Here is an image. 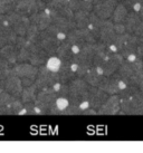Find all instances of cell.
<instances>
[{
	"label": "cell",
	"mask_w": 143,
	"mask_h": 153,
	"mask_svg": "<svg viewBox=\"0 0 143 153\" xmlns=\"http://www.w3.org/2000/svg\"><path fill=\"white\" fill-rule=\"evenodd\" d=\"M59 95L54 91L53 87H47L44 89H39L37 93V97L35 100V105L39 110L40 114H51L55 108V103Z\"/></svg>",
	"instance_id": "1"
},
{
	"label": "cell",
	"mask_w": 143,
	"mask_h": 153,
	"mask_svg": "<svg viewBox=\"0 0 143 153\" xmlns=\"http://www.w3.org/2000/svg\"><path fill=\"white\" fill-rule=\"evenodd\" d=\"M58 82H60V79H59V73H55L49 71L45 64L39 66L38 75L36 77V81H35V84L37 85L38 89L53 87Z\"/></svg>",
	"instance_id": "2"
},
{
	"label": "cell",
	"mask_w": 143,
	"mask_h": 153,
	"mask_svg": "<svg viewBox=\"0 0 143 153\" xmlns=\"http://www.w3.org/2000/svg\"><path fill=\"white\" fill-rule=\"evenodd\" d=\"M63 40H59L57 38V36L48 33L46 29L45 30H40V33L38 35V37L36 38L35 42L33 43H36L37 45L44 48L45 51L49 54V55H55L56 51H57V48H58L59 44L62 43Z\"/></svg>",
	"instance_id": "3"
},
{
	"label": "cell",
	"mask_w": 143,
	"mask_h": 153,
	"mask_svg": "<svg viewBox=\"0 0 143 153\" xmlns=\"http://www.w3.org/2000/svg\"><path fill=\"white\" fill-rule=\"evenodd\" d=\"M7 17H8L9 24L13 27V29L15 30V33L18 36H26L30 25H31L29 17L25 16V15H20L16 11L8 13Z\"/></svg>",
	"instance_id": "4"
},
{
	"label": "cell",
	"mask_w": 143,
	"mask_h": 153,
	"mask_svg": "<svg viewBox=\"0 0 143 153\" xmlns=\"http://www.w3.org/2000/svg\"><path fill=\"white\" fill-rule=\"evenodd\" d=\"M123 62H124V57L118 51L112 53V51H107V55L101 65V67L104 71V76H111L115 72H118V67L121 66Z\"/></svg>",
	"instance_id": "5"
},
{
	"label": "cell",
	"mask_w": 143,
	"mask_h": 153,
	"mask_svg": "<svg viewBox=\"0 0 143 153\" xmlns=\"http://www.w3.org/2000/svg\"><path fill=\"white\" fill-rule=\"evenodd\" d=\"M13 69L16 75L20 78H28L35 82L38 75L39 67L36 65H33L29 62H24V63H17L16 65H13Z\"/></svg>",
	"instance_id": "6"
},
{
	"label": "cell",
	"mask_w": 143,
	"mask_h": 153,
	"mask_svg": "<svg viewBox=\"0 0 143 153\" xmlns=\"http://www.w3.org/2000/svg\"><path fill=\"white\" fill-rule=\"evenodd\" d=\"M121 111V98L118 94L111 95L105 103L97 110V114L100 115H115Z\"/></svg>",
	"instance_id": "7"
},
{
	"label": "cell",
	"mask_w": 143,
	"mask_h": 153,
	"mask_svg": "<svg viewBox=\"0 0 143 153\" xmlns=\"http://www.w3.org/2000/svg\"><path fill=\"white\" fill-rule=\"evenodd\" d=\"M29 51H30V55H29V63H31L33 65H36V66H40V65L46 64L47 59L49 58V54L47 53L44 48L37 45L36 43H30L29 44Z\"/></svg>",
	"instance_id": "8"
},
{
	"label": "cell",
	"mask_w": 143,
	"mask_h": 153,
	"mask_svg": "<svg viewBox=\"0 0 143 153\" xmlns=\"http://www.w3.org/2000/svg\"><path fill=\"white\" fill-rule=\"evenodd\" d=\"M118 0H105L103 2L94 4L93 11L96 13L98 17L104 19V20L111 19L112 15H113L114 9L118 6Z\"/></svg>",
	"instance_id": "9"
},
{
	"label": "cell",
	"mask_w": 143,
	"mask_h": 153,
	"mask_svg": "<svg viewBox=\"0 0 143 153\" xmlns=\"http://www.w3.org/2000/svg\"><path fill=\"white\" fill-rule=\"evenodd\" d=\"M116 36L118 34L115 33V29H114V22L111 19L104 20L101 30H100V40L105 44L106 46H109L115 42Z\"/></svg>",
	"instance_id": "10"
},
{
	"label": "cell",
	"mask_w": 143,
	"mask_h": 153,
	"mask_svg": "<svg viewBox=\"0 0 143 153\" xmlns=\"http://www.w3.org/2000/svg\"><path fill=\"white\" fill-rule=\"evenodd\" d=\"M29 19L30 24L36 26L39 30L47 29L51 24V17L49 13H48V10H47V8L45 10H40V11L29 16Z\"/></svg>",
	"instance_id": "11"
},
{
	"label": "cell",
	"mask_w": 143,
	"mask_h": 153,
	"mask_svg": "<svg viewBox=\"0 0 143 153\" xmlns=\"http://www.w3.org/2000/svg\"><path fill=\"white\" fill-rule=\"evenodd\" d=\"M109 98V94L105 93L104 91L98 88L96 86H91L89 87V105L92 108L98 110L100 107L105 103V101Z\"/></svg>",
	"instance_id": "12"
},
{
	"label": "cell",
	"mask_w": 143,
	"mask_h": 153,
	"mask_svg": "<svg viewBox=\"0 0 143 153\" xmlns=\"http://www.w3.org/2000/svg\"><path fill=\"white\" fill-rule=\"evenodd\" d=\"M4 88L10 93L15 97H20L21 93H22V89H24V85H22V82L21 78L19 76H17L16 74H13L11 76H9L7 78V81L4 82Z\"/></svg>",
	"instance_id": "13"
},
{
	"label": "cell",
	"mask_w": 143,
	"mask_h": 153,
	"mask_svg": "<svg viewBox=\"0 0 143 153\" xmlns=\"http://www.w3.org/2000/svg\"><path fill=\"white\" fill-rule=\"evenodd\" d=\"M56 55L58 56L63 62H72L74 57V51H73V45H72L67 39H64L62 43L59 44Z\"/></svg>",
	"instance_id": "14"
},
{
	"label": "cell",
	"mask_w": 143,
	"mask_h": 153,
	"mask_svg": "<svg viewBox=\"0 0 143 153\" xmlns=\"http://www.w3.org/2000/svg\"><path fill=\"white\" fill-rule=\"evenodd\" d=\"M0 54L10 65L17 64V48L15 44H6L0 48Z\"/></svg>",
	"instance_id": "15"
},
{
	"label": "cell",
	"mask_w": 143,
	"mask_h": 153,
	"mask_svg": "<svg viewBox=\"0 0 143 153\" xmlns=\"http://www.w3.org/2000/svg\"><path fill=\"white\" fill-rule=\"evenodd\" d=\"M98 88L104 91L109 95H114V94L120 93L118 83H116V81L112 76H104V78L102 79V82L98 85Z\"/></svg>",
	"instance_id": "16"
},
{
	"label": "cell",
	"mask_w": 143,
	"mask_h": 153,
	"mask_svg": "<svg viewBox=\"0 0 143 153\" xmlns=\"http://www.w3.org/2000/svg\"><path fill=\"white\" fill-rule=\"evenodd\" d=\"M59 79L62 83H69V82L75 78L76 74L72 67V62H63V65L59 69Z\"/></svg>",
	"instance_id": "17"
},
{
	"label": "cell",
	"mask_w": 143,
	"mask_h": 153,
	"mask_svg": "<svg viewBox=\"0 0 143 153\" xmlns=\"http://www.w3.org/2000/svg\"><path fill=\"white\" fill-rule=\"evenodd\" d=\"M89 15L91 11L87 10H78L74 13V22L76 24V28H89Z\"/></svg>",
	"instance_id": "18"
},
{
	"label": "cell",
	"mask_w": 143,
	"mask_h": 153,
	"mask_svg": "<svg viewBox=\"0 0 143 153\" xmlns=\"http://www.w3.org/2000/svg\"><path fill=\"white\" fill-rule=\"evenodd\" d=\"M103 78H104V75L100 74L95 66H92L89 68V72L86 73L84 76V79L89 83V85L96 86V87H98V85H100V83L102 82Z\"/></svg>",
	"instance_id": "19"
},
{
	"label": "cell",
	"mask_w": 143,
	"mask_h": 153,
	"mask_svg": "<svg viewBox=\"0 0 143 153\" xmlns=\"http://www.w3.org/2000/svg\"><path fill=\"white\" fill-rule=\"evenodd\" d=\"M38 87L36 84H31L29 86H26L24 87L22 89V93H21V101L25 103H31V102H35V100L37 97V93H38Z\"/></svg>",
	"instance_id": "20"
},
{
	"label": "cell",
	"mask_w": 143,
	"mask_h": 153,
	"mask_svg": "<svg viewBox=\"0 0 143 153\" xmlns=\"http://www.w3.org/2000/svg\"><path fill=\"white\" fill-rule=\"evenodd\" d=\"M141 17H140L139 13H135V11H132V13H129L126 19L124 20V25H125L126 31L127 33H134V29L136 28V26L141 22Z\"/></svg>",
	"instance_id": "21"
},
{
	"label": "cell",
	"mask_w": 143,
	"mask_h": 153,
	"mask_svg": "<svg viewBox=\"0 0 143 153\" xmlns=\"http://www.w3.org/2000/svg\"><path fill=\"white\" fill-rule=\"evenodd\" d=\"M127 9L129 8L124 4H118V6L114 9L111 20L113 22H124V20H125L127 15H129Z\"/></svg>",
	"instance_id": "22"
},
{
	"label": "cell",
	"mask_w": 143,
	"mask_h": 153,
	"mask_svg": "<svg viewBox=\"0 0 143 153\" xmlns=\"http://www.w3.org/2000/svg\"><path fill=\"white\" fill-rule=\"evenodd\" d=\"M69 7L74 13L78 10L93 11L94 4L92 0H69Z\"/></svg>",
	"instance_id": "23"
},
{
	"label": "cell",
	"mask_w": 143,
	"mask_h": 153,
	"mask_svg": "<svg viewBox=\"0 0 143 153\" xmlns=\"http://www.w3.org/2000/svg\"><path fill=\"white\" fill-rule=\"evenodd\" d=\"M69 100L66 96H58L55 103V108L53 110L51 115H63V112L69 106Z\"/></svg>",
	"instance_id": "24"
},
{
	"label": "cell",
	"mask_w": 143,
	"mask_h": 153,
	"mask_svg": "<svg viewBox=\"0 0 143 153\" xmlns=\"http://www.w3.org/2000/svg\"><path fill=\"white\" fill-rule=\"evenodd\" d=\"M19 0H0V13L8 15L15 11Z\"/></svg>",
	"instance_id": "25"
},
{
	"label": "cell",
	"mask_w": 143,
	"mask_h": 153,
	"mask_svg": "<svg viewBox=\"0 0 143 153\" xmlns=\"http://www.w3.org/2000/svg\"><path fill=\"white\" fill-rule=\"evenodd\" d=\"M47 68L51 71V72H55V73H58L60 67H62V65H63V60L59 58L58 56L56 55H51L49 56V58L47 59L46 64Z\"/></svg>",
	"instance_id": "26"
},
{
	"label": "cell",
	"mask_w": 143,
	"mask_h": 153,
	"mask_svg": "<svg viewBox=\"0 0 143 153\" xmlns=\"http://www.w3.org/2000/svg\"><path fill=\"white\" fill-rule=\"evenodd\" d=\"M118 73L121 75V76H123L125 79H127L129 77H131L133 74L135 73V71L133 69V67H132V65H131L130 62H127V60H124L122 64H121V66L118 67ZM129 83V82H127Z\"/></svg>",
	"instance_id": "27"
},
{
	"label": "cell",
	"mask_w": 143,
	"mask_h": 153,
	"mask_svg": "<svg viewBox=\"0 0 143 153\" xmlns=\"http://www.w3.org/2000/svg\"><path fill=\"white\" fill-rule=\"evenodd\" d=\"M15 98V96H13L10 93H8L4 87H0V106H4V105H8L13 102Z\"/></svg>",
	"instance_id": "28"
},
{
	"label": "cell",
	"mask_w": 143,
	"mask_h": 153,
	"mask_svg": "<svg viewBox=\"0 0 143 153\" xmlns=\"http://www.w3.org/2000/svg\"><path fill=\"white\" fill-rule=\"evenodd\" d=\"M114 29L116 34H124L126 31L124 22H114Z\"/></svg>",
	"instance_id": "29"
},
{
	"label": "cell",
	"mask_w": 143,
	"mask_h": 153,
	"mask_svg": "<svg viewBox=\"0 0 143 153\" xmlns=\"http://www.w3.org/2000/svg\"><path fill=\"white\" fill-rule=\"evenodd\" d=\"M133 34L138 37H142L143 36V22H141L139 25L136 26V28L134 29V33Z\"/></svg>",
	"instance_id": "30"
},
{
	"label": "cell",
	"mask_w": 143,
	"mask_h": 153,
	"mask_svg": "<svg viewBox=\"0 0 143 153\" xmlns=\"http://www.w3.org/2000/svg\"><path fill=\"white\" fill-rule=\"evenodd\" d=\"M140 17H141V19L143 20V4H142V7H141V10H140Z\"/></svg>",
	"instance_id": "31"
},
{
	"label": "cell",
	"mask_w": 143,
	"mask_h": 153,
	"mask_svg": "<svg viewBox=\"0 0 143 153\" xmlns=\"http://www.w3.org/2000/svg\"><path fill=\"white\" fill-rule=\"evenodd\" d=\"M44 1H45V2H47V4H48V2L51 1V0H44Z\"/></svg>",
	"instance_id": "32"
},
{
	"label": "cell",
	"mask_w": 143,
	"mask_h": 153,
	"mask_svg": "<svg viewBox=\"0 0 143 153\" xmlns=\"http://www.w3.org/2000/svg\"><path fill=\"white\" fill-rule=\"evenodd\" d=\"M118 1H122V0H118Z\"/></svg>",
	"instance_id": "33"
}]
</instances>
